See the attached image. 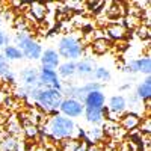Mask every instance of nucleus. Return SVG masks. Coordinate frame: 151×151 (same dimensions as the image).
<instances>
[{"label":"nucleus","instance_id":"obj_1","mask_svg":"<svg viewBox=\"0 0 151 151\" xmlns=\"http://www.w3.org/2000/svg\"><path fill=\"white\" fill-rule=\"evenodd\" d=\"M29 97L40 106L42 110L48 113H56L59 109L62 100H64V94L58 89H52V88H32Z\"/></svg>","mask_w":151,"mask_h":151},{"label":"nucleus","instance_id":"obj_2","mask_svg":"<svg viewBox=\"0 0 151 151\" xmlns=\"http://www.w3.org/2000/svg\"><path fill=\"white\" fill-rule=\"evenodd\" d=\"M76 132V122L64 115H55L47 122V133L55 139H68Z\"/></svg>","mask_w":151,"mask_h":151},{"label":"nucleus","instance_id":"obj_3","mask_svg":"<svg viewBox=\"0 0 151 151\" xmlns=\"http://www.w3.org/2000/svg\"><path fill=\"white\" fill-rule=\"evenodd\" d=\"M85 48L80 42V40L74 35H65L62 36L58 42V55L59 58H65L67 60L76 62L83 56Z\"/></svg>","mask_w":151,"mask_h":151},{"label":"nucleus","instance_id":"obj_4","mask_svg":"<svg viewBox=\"0 0 151 151\" xmlns=\"http://www.w3.org/2000/svg\"><path fill=\"white\" fill-rule=\"evenodd\" d=\"M17 47L21 52L23 58L30 59V60H38L42 55V47L41 44L35 41L32 36H29L27 33H18L17 32Z\"/></svg>","mask_w":151,"mask_h":151},{"label":"nucleus","instance_id":"obj_5","mask_svg":"<svg viewBox=\"0 0 151 151\" xmlns=\"http://www.w3.org/2000/svg\"><path fill=\"white\" fill-rule=\"evenodd\" d=\"M38 88H52V89L64 92V86H62V82L56 70L45 67H41V70L38 71Z\"/></svg>","mask_w":151,"mask_h":151},{"label":"nucleus","instance_id":"obj_6","mask_svg":"<svg viewBox=\"0 0 151 151\" xmlns=\"http://www.w3.org/2000/svg\"><path fill=\"white\" fill-rule=\"evenodd\" d=\"M59 110H60V113H62L64 116L73 119V118H79V116L83 115L85 106H83V103L77 101L76 98L67 97V98L62 100V103H60V106H59Z\"/></svg>","mask_w":151,"mask_h":151},{"label":"nucleus","instance_id":"obj_7","mask_svg":"<svg viewBox=\"0 0 151 151\" xmlns=\"http://www.w3.org/2000/svg\"><path fill=\"white\" fill-rule=\"evenodd\" d=\"M95 68H97V65L92 58H83L82 60L76 62V74L80 79H92Z\"/></svg>","mask_w":151,"mask_h":151},{"label":"nucleus","instance_id":"obj_8","mask_svg":"<svg viewBox=\"0 0 151 151\" xmlns=\"http://www.w3.org/2000/svg\"><path fill=\"white\" fill-rule=\"evenodd\" d=\"M124 73H133V74L134 73H142V74L150 76V73H151V59H150V56L132 60L129 65L124 67Z\"/></svg>","mask_w":151,"mask_h":151},{"label":"nucleus","instance_id":"obj_9","mask_svg":"<svg viewBox=\"0 0 151 151\" xmlns=\"http://www.w3.org/2000/svg\"><path fill=\"white\" fill-rule=\"evenodd\" d=\"M40 60H41V67L52 68V70H56L60 65V58H59L58 52L53 48H47L45 52H42Z\"/></svg>","mask_w":151,"mask_h":151},{"label":"nucleus","instance_id":"obj_10","mask_svg":"<svg viewBox=\"0 0 151 151\" xmlns=\"http://www.w3.org/2000/svg\"><path fill=\"white\" fill-rule=\"evenodd\" d=\"M106 103V97L103 91H92L89 94H86L83 100V106L85 107H95V109H103Z\"/></svg>","mask_w":151,"mask_h":151},{"label":"nucleus","instance_id":"obj_11","mask_svg":"<svg viewBox=\"0 0 151 151\" xmlns=\"http://www.w3.org/2000/svg\"><path fill=\"white\" fill-rule=\"evenodd\" d=\"M20 76H21V80H23V86H27V88H36L38 86V71H36V68L27 67V68L21 70Z\"/></svg>","mask_w":151,"mask_h":151},{"label":"nucleus","instance_id":"obj_12","mask_svg":"<svg viewBox=\"0 0 151 151\" xmlns=\"http://www.w3.org/2000/svg\"><path fill=\"white\" fill-rule=\"evenodd\" d=\"M141 122H142V118L137 115V113H134V112L125 113V115L121 118V125H122V129H124V130H129V132L137 129V127L141 125Z\"/></svg>","mask_w":151,"mask_h":151},{"label":"nucleus","instance_id":"obj_13","mask_svg":"<svg viewBox=\"0 0 151 151\" xmlns=\"http://www.w3.org/2000/svg\"><path fill=\"white\" fill-rule=\"evenodd\" d=\"M127 107V101H125V98L122 95H113L110 100H109V112H112L113 115H121V113L125 110Z\"/></svg>","mask_w":151,"mask_h":151},{"label":"nucleus","instance_id":"obj_14","mask_svg":"<svg viewBox=\"0 0 151 151\" xmlns=\"http://www.w3.org/2000/svg\"><path fill=\"white\" fill-rule=\"evenodd\" d=\"M83 115L86 118V121L92 124V125H100L103 124L104 118H103V110L101 109H95V107H85Z\"/></svg>","mask_w":151,"mask_h":151},{"label":"nucleus","instance_id":"obj_15","mask_svg":"<svg viewBox=\"0 0 151 151\" xmlns=\"http://www.w3.org/2000/svg\"><path fill=\"white\" fill-rule=\"evenodd\" d=\"M134 95L139 98L141 101H144V100H150V97H151V79H150V76L144 82H141L139 85H137Z\"/></svg>","mask_w":151,"mask_h":151},{"label":"nucleus","instance_id":"obj_16","mask_svg":"<svg viewBox=\"0 0 151 151\" xmlns=\"http://www.w3.org/2000/svg\"><path fill=\"white\" fill-rule=\"evenodd\" d=\"M107 35L109 38H112V40H124L125 35H127V29H125L122 24H118V23H112L107 26Z\"/></svg>","mask_w":151,"mask_h":151},{"label":"nucleus","instance_id":"obj_17","mask_svg":"<svg viewBox=\"0 0 151 151\" xmlns=\"http://www.w3.org/2000/svg\"><path fill=\"white\" fill-rule=\"evenodd\" d=\"M58 76L59 77H64V79H68V77H73L76 76V62L73 60H65L58 67Z\"/></svg>","mask_w":151,"mask_h":151},{"label":"nucleus","instance_id":"obj_18","mask_svg":"<svg viewBox=\"0 0 151 151\" xmlns=\"http://www.w3.org/2000/svg\"><path fill=\"white\" fill-rule=\"evenodd\" d=\"M29 14H30V18H33L36 21H41L47 15V6L41 5V3H30L29 5Z\"/></svg>","mask_w":151,"mask_h":151},{"label":"nucleus","instance_id":"obj_19","mask_svg":"<svg viewBox=\"0 0 151 151\" xmlns=\"http://www.w3.org/2000/svg\"><path fill=\"white\" fill-rule=\"evenodd\" d=\"M3 58L6 60H18V59H23V55L18 50L17 45H5L3 48Z\"/></svg>","mask_w":151,"mask_h":151},{"label":"nucleus","instance_id":"obj_20","mask_svg":"<svg viewBox=\"0 0 151 151\" xmlns=\"http://www.w3.org/2000/svg\"><path fill=\"white\" fill-rule=\"evenodd\" d=\"M0 79H3V80H6L9 83L15 82V74L12 73V70L9 68L6 60H0Z\"/></svg>","mask_w":151,"mask_h":151},{"label":"nucleus","instance_id":"obj_21","mask_svg":"<svg viewBox=\"0 0 151 151\" xmlns=\"http://www.w3.org/2000/svg\"><path fill=\"white\" fill-rule=\"evenodd\" d=\"M109 50V41L106 38H97L92 42V52L97 55H103Z\"/></svg>","mask_w":151,"mask_h":151},{"label":"nucleus","instance_id":"obj_22","mask_svg":"<svg viewBox=\"0 0 151 151\" xmlns=\"http://www.w3.org/2000/svg\"><path fill=\"white\" fill-rule=\"evenodd\" d=\"M92 79L94 80H101V82H109L112 79V74L104 67H97L95 71H94V74H92Z\"/></svg>","mask_w":151,"mask_h":151},{"label":"nucleus","instance_id":"obj_23","mask_svg":"<svg viewBox=\"0 0 151 151\" xmlns=\"http://www.w3.org/2000/svg\"><path fill=\"white\" fill-rule=\"evenodd\" d=\"M101 136H103V130H101V129H98V127H94L92 130H89V133L86 134V137H88L89 141H91V139H94V141H98Z\"/></svg>","mask_w":151,"mask_h":151},{"label":"nucleus","instance_id":"obj_24","mask_svg":"<svg viewBox=\"0 0 151 151\" xmlns=\"http://www.w3.org/2000/svg\"><path fill=\"white\" fill-rule=\"evenodd\" d=\"M24 133H26L27 137H36L38 136V127L33 125V124H29V125L24 127Z\"/></svg>","mask_w":151,"mask_h":151},{"label":"nucleus","instance_id":"obj_25","mask_svg":"<svg viewBox=\"0 0 151 151\" xmlns=\"http://www.w3.org/2000/svg\"><path fill=\"white\" fill-rule=\"evenodd\" d=\"M15 27L18 29V33H26L29 26H27V23H26V20H24V18H18L15 21Z\"/></svg>","mask_w":151,"mask_h":151},{"label":"nucleus","instance_id":"obj_26","mask_svg":"<svg viewBox=\"0 0 151 151\" xmlns=\"http://www.w3.org/2000/svg\"><path fill=\"white\" fill-rule=\"evenodd\" d=\"M86 5H88V8H89L92 12H100L101 8L106 6V3H103V2H88Z\"/></svg>","mask_w":151,"mask_h":151},{"label":"nucleus","instance_id":"obj_27","mask_svg":"<svg viewBox=\"0 0 151 151\" xmlns=\"http://www.w3.org/2000/svg\"><path fill=\"white\" fill-rule=\"evenodd\" d=\"M137 35H139V38H142V40H148V38H150V29H148V26L139 27Z\"/></svg>","mask_w":151,"mask_h":151},{"label":"nucleus","instance_id":"obj_28","mask_svg":"<svg viewBox=\"0 0 151 151\" xmlns=\"http://www.w3.org/2000/svg\"><path fill=\"white\" fill-rule=\"evenodd\" d=\"M20 129H21V127H20V124H18V122H15V121H9V124H8V132H9V133H17Z\"/></svg>","mask_w":151,"mask_h":151},{"label":"nucleus","instance_id":"obj_29","mask_svg":"<svg viewBox=\"0 0 151 151\" xmlns=\"http://www.w3.org/2000/svg\"><path fill=\"white\" fill-rule=\"evenodd\" d=\"M5 45H9V38L0 30V47H5Z\"/></svg>","mask_w":151,"mask_h":151},{"label":"nucleus","instance_id":"obj_30","mask_svg":"<svg viewBox=\"0 0 151 151\" xmlns=\"http://www.w3.org/2000/svg\"><path fill=\"white\" fill-rule=\"evenodd\" d=\"M86 151H100V148H98L97 145H94V144H88Z\"/></svg>","mask_w":151,"mask_h":151},{"label":"nucleus","instance_id":"obj_31","mask_svg":"<svg viewBox=\"0 0 151 151\" xmlns=\"http://www.w3.org/2000/svg\"><path fill=\"white\" fill-rule=\"evenodd\" d=\"M73 151H86V147H85L83 144H79V145L76 147V148H74Z\"/></svg>","mask_w":151,"mask_h":151},{"label":"nucleus","instance_id":"obj_32","mask_svg":"<svg viewBox=\"0 0 151 151\" xmlns=\"http://www.w3.org/2000/svg\"><path fill=\"white\" fill-rule=\"evenodd\" d=\"M35 151H47V148H44V147H38V148H35Z\"/></svg>","mask_w":151,"mask_h":151},{"label":"nucleus","instance_id":"obj_33","mask_svg":"<svg viewBox=\"0 0 151 151\" xmlns=\"http://www.w3.org/2000/svg\"><path fill=\"white\" fill-rule=\"evenodd\" d=\"M0 60H6V59L3 58V55H2V53H0Z\"/></svg>","mask_w":151,"mask_h":151},{"label":"nucleus","instance_id":"obj_34","mask_svg":"<svg viewBox=\"0 0 151 151\" xmlns=\"http://www.w3.org/2000/svg\"><path fill=\"white\" fill-rule=\"evenodd\" d=\"M0 26H2V20H0Z\"/></svg>","mask_w":151,"mask_h":151}]
</instances>
